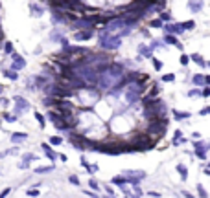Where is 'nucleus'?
<instances>
[{
    "instance_id": "f257e3e1",
    "label": "nucleus",
    "mask_w": 210,
    "mask_h": 198,
    "mask_svg": "<svg viewBox=\"0 0 210 198\" xmlns=\"http://www.w3.org/2000/svg\"><path fill=\"white\" fill-rule=\"evenodd\" d=\"M100 42H102V48H105V50H116V48L120 46L122 39H120V35H111V33L107 31V37L102 35Z\"/></svg>"
},
{
    "instance_id": "f03ea898",
    "label": "nucleus",
    "mask_w": 210,
    "mask_h": 198,
    "mask_svg": "<svg viewBox=\"0 0 210 198\" xmlns=\"http://www.w3.org/2000/svg\"><path fill=\"white\" fill-rule=\"evenodd\" d=\"M124 178H126V182L138 183L140 180L146 178V173L144 171H124Z\"/></svg>"
},
{
    "instance_id": "7ed1b4c3",
    "label": "nucleus",
    "mask_w": 210,
    "mask_h": 198,
    "mask_svg": "<svg viewBox=\"0 0 210 198\" xmlns=\"http://www.w3.org/2000/svg\"><path fill=\"white\" fill-rule=\"evenodd\" d=\"M193 149H195V154H197L201 160L207 158V149H208V145H207L205 141H197V143H193Z\"/></svg>"
},
{
    "instance_id": "20e7f679",
    "label": "nucleus",
    "mask_w": 210,
    "mask_h": 198,
    "mask_svg": "<svg viewBox=\"0 0 210 198\" xmlns=\"http://www.w3.org/2000/svg\"><path fill=\"white\" fill-rule=\"evenodd\" d=\"M15 108H17V114H22V112H26L28 108H30V105H28V101L22 97H15Z\"/></svg>"
},
{
    "instance_id": "39448f33",
    "label": "nucleus",
    "mask_w": 210,
    "mask_h": 198,
    "mask_svg": "<svg viewBox=\"0 0 210 198\" xmlns=\"http://www.w3.org/2000/svg\"><path fill=\"white\" fill-rule=\"evenodd\" d=\"M164 31L166 33H183L184 28H183V24H166L164 26Z\"/></svg>"
},
{
    "instance_id": "423d86ee",
    "label": "nucleus",
    "mask_w": 210,
    "mask_h": 198,
    "mask_svg": "<svg viewBox=\"0 0 210 198\" xmlns=\"http://www.w3.org/2000/svg\"><path fill=\"white\" fill-rule=\"evenodd\" d=\"M76 40H88L92 37V29H87V31H76Z\"/></svg>"
},
{
    "instance_id": "0eeeda50",
    "label": "nucleus",
    "mask_w": 210,
    "mask_h": 198,
    "mask_svg": "<svg viewBox=\"0 0 210 198\" xmlns=\"http://www.w3.org/2000/svg\"><path fill=\"white\" fill-rule=\"evenodd\" d=\"M188 7L193 11V13L201 11V7H203V0H190V2H188Z\"/></svg>"
},
{
    "instance_id": "6e6552de",
    "label": "nucleus",
    "mask_w": 210,
    "mask_h": 198,
    "mask_svg": "<svg viewBox=\"0 0 210 198\" xmlns=\"http://www.w3.org/2000/svg\"><path fill=\"white\" fill-rule=\"evenodd\" d=\"M24 66H26V61L22 59L21 55L13 53V68H24Z\"/></svg>"
},
{
    "instance_id": "1a4fd4ad",
    "label": "nucleus",
    "mask_w": 210,
    "mask_h": 198,
    "mask_svg": "<svg viewBox=\"0 0 210 198\" xmlns=\"http://www.w3.org/2000/svg\"><path fill=\"white\" fill-rule=\"evenodd\" d=\"M208 77H205V75H201V74H197V75H193V83L197 84V86H203V84H208Z\"/></svg>"
},
{
    "instance_id": "9d476101",
    "label": "nucleus",
    "mask_w": 210,
    "mask_h": 198,
    "mask_svg": "<svg viewBox=\"0 0 210 198\" xmlns=\"http://www.w3.org/2000/svg\"><path fill=\"white\" fill-rule=\"evenodd\" d=\"M31 160H37V158H35V154H31V152L24 154V161H22V163L19 165V167H21V169H26V167L30 165V161H31Z\"/></svg>"
},
{
    "instance_id": "9b49d317",
    "label": "nucleus",
    "mask_w": 210,
    "mask_h": 198,
    "mask_svg": "<svg viewBox=\"0 0 210 198\" xmlns=\"http://www.w3.org/2000/svg\"><path fill=\"white\" fill-rule=\"evenodd\" d=\"M177 173L181 174V180H183V182H184V180L188 178V171H186V165L179 163V165H177Z\"/></svg>"
},
{
    "instance_id": "f8f14e48",
    "label": "nucleus",
    "mask_w": 210,
    "mask_h": 198,
    "mask_svg": "<svg viewBox=\"0 0 210 198\" xmlns=\"http://www.w3.org/2000/svg\"><path fill=\"white\" fill-rule=\"evenodd\" d=\"M41 147H42V151H44V154H46V156H48L50 160H55V158H57V156H55V152H54V151L48 147V143H42Z\"/></svg>"
},
{
    "instance_id": "ddd939ff",
    "label": "nucleus",
    "mask_w": 210,
    "mask_h": 198,
    "mask_svg": "<svg viewBox=\"0 0 210 198\" xmlns=\"http://www.w3.org/2000/svg\"><path fill=\"white\" fill-rule=\"evenodd\" d=\"M164 40H166L168 44H173V46H177V48H183V46H181V42H177L175 35H171V33H168V35L164 37Z\"/></svg>"
},
{
    "instance_id": "4468645a",
    "label": "nucleus",
    "mask_w": 210,
    "mask_h": 198,
    "mask_svg": "<svg viewBox=\"0 0 210 198\" xmlns=\"http://www.w3.org/2000/svg\"><path fill=\"white\" fill-rule=\"evenodd\" d=\"M173 116H175V119H188L190 118V112H181V110H173Z\"/></svg>"
},
{
    "instance_id": "2eb2a0df",
    "label": "nucleus",
    "mask_w": 210,
    "mask_h": 198,
    "mask_svg": "<svg viewBox=\"0 0 210 198\" xmlns=\"http://www.w3.org/2000/svg\"><path fill=\"white\" fill-rule=\"evenodd\" d=\"M190 59L193 61V62H197L199 66H203V68L207 66V62H205V61L201 59V55H199V53H193V55H190Z\"/></svg>"
},
{
    "instance_id": "dca6fc26",
    "label": "nucleus",
    "mask_w": 210,
    "mask_h": 198,
    "mask_svg": "<svg viewBox=\"0 0 210 198\" xmlns=\"http://www.w3.org/2000/svg\"><path fill=\"white\" fill-rule=\"evenodd\" d=\"M30 11H31V15H33V17H41V15H42V9L39 7V6H33V4L30 6Z\"/></svg>"
},
{
    "instance_id": "f3484780",
    "label": "nucleus",
    "mask_w": 210,
    "mask_h": 198,
    "mask_svg": "<svg viewBox=\"0 0 210 198\" xmlns=\"http://www.w3.org/2000/svg\"><path fill=\"white\" fill-rule=\"evenodd\" d=\"M112 183L122 187V185H126V178H124V176H114V178H112Z\"/></svg>"
},
{
    "instance_id": "a211bd4d",
    "label": "nucleus",
    "mask_w": 210,
    "mask_h": 198,
    "mask_svg": "<svg viewBox=\"0 0 210 198\" xmlns=\"http://www.w3.org/2000/svg\"><path fill=\"white\" fill-rule=\"evenodd\" d=\"M22 139H26V134H11V141L13 143H19Z\"/></svg>"
},
{
    "instance_id": "6ab92c4d",
    "label": "nucleus",
    "mask_w": 210,
    "mask_h": 198,
    "mask_svg": "<svg viewBox=\"0 0 210 198\" xmlns=\"http://www.w3.org/2000/svg\"><path fill=\"white\" fill-rule=\"evenodd\" d=\"M2 74H4L6 77H9V79H13V81H15V79H17V77H19V75H17V74H15L13 70H4Z\"/></svg>"
},
{
    "instance_id": "aec40b11",
    "label": "nucleus",
    "mask_w": 210,
    "mask_h": 198,
    "mask_svg": "<svg viewBox=\"0 0 210 198\" xmlns=\"http://www.w3.org/2000/svg\"><path fill=\"white\" fill-rule=\"evenodd\" d=\"M193 26H195V22H193V20H186V22H183V28H184V29H193Z\"/></svg>"
},
{
    "instance_id": "412c9836",
    "label": "nucleus",
    "mask_w": 210,
    "mask_h": 198,
    "mask_svg": "<svg viewBox=\"0 0 210 198\" xmlns=\"http://www.w3.org/2000/svg\"><path fill=\"white\" fill-rule=\"evenodd\" d=\"M159 90H160V86H159V84H153V88H151V92H149V97H155V96L159 94Z\"/></svg>"
},
{
    "instance_id": "4be33fe9",
    "label": "nucleus",
    "mask_w": 210,
    "mask_h": 198,
    "mask_svg": "<svg viewBox=\"0 0 210 198\" xmlns=\"http://www.w3.org/2000/svg\"><path fill=\"white\" fill-rule=\"evenodd\" d=\"M50 143H52V145H61V143H63V138L54 136V138H50Z\"/></svg>"
},
{
    "instance_id": "5701e85b",
    "label": "nucleus",
    "mask_w": 210,
    "mask_h": 198,
    "mask_svg": "<svg viewBox=\"0 0 210 198\" xmlns=\"http://www.w3.org/2000/svg\"><path fill=\"white\" fill-rule=\"evenodd\" d=\"M160 20H166V22H168V20H171V15H169L168 11H162V13H160Z\"/></svg>"
},
{
    "instance_id": "b1692460",
    "label": "nucleus",
    "mask_w": 210,
    "mask_h": 198,
    "mask_svg": "<svg viewBox=\"0 0 210 198\" xmlns=\"http://www.w3.org/2000/svg\"><path fill=\"white\" fill-rule=\"evenodd\" d=\"M68 182H70V183H74V185H79V178H78V176H74V174H72V176H68Z\"/></svg>"
},
{
    "instance_id": "393cba45",
    "label": "nucleus",
    "mask_w": 210,
    "mask_h": 198,
    "mask_svg": "<svg viewBox=\"0 0 210 198\" xmlns=\"http://www.w3.org/2000/svg\"><path fill=\"white\" fill-rule=\"evenodd\" d=\"M149 26H151V28H160V26H162V20L159 19V20H151V24H149Z\"/></svg>"
},
{
    "instance_id": "a878e982",
    "label": "nucleus",
    "mask_w": 210,
    "mask_h": 198,
    "mask_svg": "<svg viewBox=\"0 0 210 198\" xmlns=\"http://www.w3.org/2000/svg\"><path fill=\"white\" fill-rule=\"evenodd\" d=\"M4 119H6V121H9V123H15V121H17V118H15V116H11V114H4Z\"/></svg>"
},
{
    "instance_id": "bb28decb",
    "label": "nucleus",
    "mask_w": 210,
    "mask_h": 198,
    "mask_svg": "<svg viewBox=\"0 0 210 198\" xmlns=\"http://www.w3.org/2000/svg\"><path fill=\"white\" fill-rule=\"evenodd\" d=\"M4 50H6V53H11V52H13V46H11V42H6V44H4Z\"/></svg>"
},
{
    "instance_id": "cd10ccee",
    "label": "nucleus",
    "mask_w": 210,
    "mask_h": 198,
    "mask_svg": "<svg viewBox=\"0 0 210 198\" xmlns=\"http://www.w3.org/2000/svg\"><path fill=\"white\" fill-rule=\"evenodd\" d=\"M48 171H54V167H39L35 173H48Z\"/></svg>"
},
{
    "instance_id": "c85d7f7f",
    "label": "nucleus",
    "mask_w": 210,
    "mask_h": 198,
    "mask_svg": "<svg viewBox=\"0 0 210 198\" xmlns=\"http://www.w3.org/2000/svg\"><path fill=\"white\" fill-rule=\"evenodd\" d=\"M88 185H90V187H92V189H98V187H100V185H98V182H96V180H88Z\"/></svg>"
},
{
    "instance_id": "c756f323",
    "label": "nucleus",
    "mask_w": 210,
    "mask_h": 198,
    "mask_svg": "<svg viewBox=\"0 0 210 198\" xmlns=\"http://www.w3.org/2000/svg\"><path fill=\"white\" fill-rule=\"evenodd\" d=\"M203 96H205V97H208L210 96V88L207 86V84H203Z\"/></svg>"
},
{
    "instance_id": "7c9ffc66",
    "label": "nucleus",
    "mask_w": 210,
    "mask_h": 198,
    "mask_svg": "<svg viewBox=\"0 0 210 198\" xmlns=\"http://www.w3.org/2000/svg\"><path fill=\"white\" fill-rule=\"evenodd\" d=\"M35 118H37V121L41 123V127H44V118H42V114H35Z\"/></svg>"
},
{
    "instance_id": "2f4dec72",
    "label": "nucleus",
    "mask_w": 210,
    "mask_h": 198,
    "mask_svg": "<svg viewBox=\"0 0 210 198\" xmlns=\"http://www.w3.org/2000/svg\"><path fill=\"white\" fill-rule=\"evenodd\" d=\"M37 195H39L37 189H30V191H28V196H37Z\"/></svg>"
},
{
    "instance_id": "473e14b6",
    "label": "nucleus",
    "mask_w": 210,
    "mask_h": 198,
    "mask_svg": "<svg viewBox=\"0 0 210 198\" xmlns=\"http://www.w3.org/2000/svg\"><path fill=\"white\" fill-rule=\"evenodd\" d=\"M151 59H153V57H151ZM153 64H155V68H157V70H160V68H162L160 61H157V59H153Z\"/></svg>"
},
{
    "instance_id": "72a5a7b5",
    "label": "nucleus",
    "mask_w": 210,
    "mask_h": 198,
    "mask_svg": "<svg viewBox=\"0 0 210 198\" xmlns=\"http://www.w3.org/2000/svg\"><path fill=\"white\" fill-rule=\"evenodd\" d=\"M197 189H199V195H201V196H207V191L203 189V185H197Z\"/></svg>"
},
{
    "instance_id": "f704fd0d",
    "label": "nucleus",
    "mask_w": 210,
    "mask_h": 198,
    "mask_svg": "<svg viewBox=\"0 0 210 198\" xmlns=\"http://www.w3.org/2000/svg\"><path fill=\"white\" fill-rule=\"evenodd\" d=\"M188 96H190V97H193V96H199V90H197V88H195V90H190Z\"/></svg>"
},
{
    "instance_id": "c9c22d12",
    "label": "nucleus",
    "mask_w": 210,
    "mask_h": 198,
    "mask_svg": "<svg viewBox=\"0 0 210 198\" xmlns=\"http://www.w3.org/2000/svg\"><path fill=\"white\" fill-rule=\"evenodd\" d=\"M181 64H188V55H181Z\"/></svg>"
},
{
    "instance_id": "e433bc0d",
    "label": "nucleus",
    "mask_w": 210,
    "mask_h": 198,
    "mask_svg": "<svg viewBox=\"0 0 210 198\" xmlns=\"http://www.w3.org/2000/svg\"><path fill=\"white\" fill-rule=\"evenodd\" d=\"M173 79H175V77H173L171 74H168V75H164V77H162V81H173Z\"/></svg>"
},
{
    "instance_id": "4c0bfd02",
    "label": "nucleus",
    "mask_w": 210,
    "mask_h": 198,
    "mask_svg": "<svg viewBox=\"0 0 210 198\" xmlns=\"http://www.w3.org/2000/svg\"><path fill=\"white\" fill-rule=\"evenodd\" d=\"M133 189H135V195H136V196H140V195H142V191L136 187V183H135V187H133Z\"/></svg>"
},
{
    "instance_id": "58836bf2",
    "label": "nucleus",
    "mask_w": 210,
    "mask_h": 198,
    "mask_svg": "<svg viewBox=\"0 0 210 198\" xmlns=\"http://www.w3.org/2000/svg\"><path fill=\"white\" fill-rule=\"evenodd\" d=\"M7 195H9V189H4V191L0 193V196H2V198H4V196H7Z\"/></svg>"
},
{
    "instance_id": "ea45409f",
    "label": "nucleus",
    "mask_w": 210,
    "mask_h": 198,
    "mask_svg": "<svg viewBox=\"0 0 210 198\" xmlns=\"http://www.w3.org/2000/svg\"><path fill=\"white\" fill-rule=\"evenodd\" d=\"M105 191H107V193H109V195H114V191H112V189H111V187H109V185H105Z\"/></svg>"
},
{
    "instance_id": "a19ab883",
    "label": "nucleus",
    "mask_w": 210,
    "mask_h": 198,
    "mask_svg": "<svg viewBox=\"0 0 210 198\" xmlns=\"http://www.w3.org/2000/svg\"><path fill=\"white\" fill-rule=\"evenodd\" d=\"M208 112H210V108H203V110H201V116H207Z\"/></svg>"
},
{
    "instance_id": "79ce46f5",
    "label": "nucleus",
    "mask_w": 210,
    "mask_h": 198,
    "mask_svg": "<svg viewBox=\"0 0 210 198\" xmlns=\"http://www.w3.org/2000/svg\"><path fill=\"white\" fill-rule=\"evenodd\" d=\"M0 92H2V88H0Z\"/></svg>"
}]
</instances>
